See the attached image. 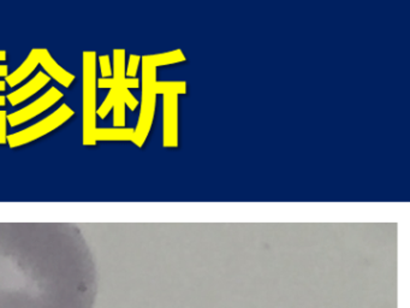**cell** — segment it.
Masks as SVG:
<instances>
[{"label":"cell","instance_id":"cell-1","mask_svg":"<svg viewBox=\"0 0 410 308\" xmlns=\"http://www.w3.org/2000/svg\"><path fill=\"white\" fill-rule=\"evenodd\" d=\"M96 288L81 265H0V308H94Z\"/></svg>","mask_w":410,"mask_h":308},{"label":"cell","instance_id":"cell-2","mask_svg":"<svg viewBox=\"0 0 410 308\" xmlns=\"http://www.w3.org/2000/svg\"><path fill=\"white\" fill-rule=\"evenodd\" d=\"M96 53L83 52V145L96 143Z\"/></svg>","mask_w":410,"mask_h":308},{"label":"cell","instance_id":"cell-3","mask_svg":"<svg viewBox=\"0 0 410 308\" xmlns=\"http://www.w3.org/2000/svg\"><path fill=\"white\" fill-rule=\"evenodd\" d=\"M156 66L153 63L150 56L142 57V100L141 112L137 122V126L134 132L133 142L139 147H142L150 128L155 111V83H156Z\"/></svg>","mask_w":410,"mask_h":308},{"label":"cell","instance_id":"cell-4","mask_svg":"<svg viewBox=\"0 0 410 308\" xmlns=\"http://www.w3.org/2000/svg\"><path fill=\"white\" fill-rule=\"evenodd\" d=\"M74 115V110L67 106L66 104H63L52 115L47 116L45 120L37 122L36 124L24 129V130L15 132L12 135H7V143H9L11 148H16L20 147V146L27 145L29 142H33L35 140L47 135L48 132L56 130L60 125H63Z\"/></svg>","mask_w":410,"mask_h":308},{"label":"cell","instance_id":"cell-5","mask_svg":"<svg viewBox=\"0 0 410 308\" xmlns=\"http://www.w3.org/2000/svg\"><path fill=\"white\" fill-rule=\"evenodd\" d=\"M61 98H63V93L56 87H52L48 89L44 95L40 96V98L35 100L34 102H31L30 105L23 107L22 110L16 111V112L7 115L6 120L11 126H17L20 125V124H23L26 123V122L33 120L34 117L39 116L40 113L45 112L46 110L52 107L53 105H55L56 102H58Z\"/></svg>","mask_w":410,"mask_h":308},{"label":"cell","instance_id":"cell-6","mask_svg":"<svg viewBox=\"0 0 410 308\" xmlns=\"http://www.w3.org/2000/svg\"><path fill=\"white\" fill-rule=\"evenodd\" d=\"M164 146H177V94H164Z\"/></svg>","mask_w":410,"mask_h":308},{"label":"cell","instance_id":"cell-7","mask_svg":"<svg viewBox=\"0 0 410 308\" xmlns=\"http://www.w3.org/2000/svg\"><path fill=\"white\" fill-rule=\"evenodd\" d=\"M40 64L44 67L45 71L47 72L48 76H51L57 82L60 83L63 87L69 88L71 83L74 82L75 76L63 69L58 63L55 61L51 53L46 48H41V55H40Z\"/></svg>","mask_w":410,"mask_h":308},{"label":"cell","instance_id":"cell-8","mask_svg":"<svg viewBox=\"0 0 410 308\" xmlns=\"http://www.w3.org/2000/svg\"><path fill=\"white\" fill-rule=\"evenodd\" d=\"M48 82H50V76L46 75L45 72H39V74L31 78L28 83H26L23 87L18 88L17 91L10 93L6 98L12 106H16V105L26 101L27 99H29L30 96H33L34 94H36L37 92L44 88Z\"/></svg>","mask_w":410,"mask_h":308},{"label":"cell","instance_id":"cell-9","mask_svg":"<svg viewBox=\"0 0 410 308\" xmlns=\"http://www.w3.org/2000/svg\"><path fill=\"white\" fill-rule=\"evenodd\" d=\"M40 55H41V48H34V50H31L29 56L27 57L26 61H24L12 74L7 75V85H9L10 87H16L18 83H21L22 81L26 80L40 64Z\"/></svg>","mask_w":410,"mask_h":308},{"label":"cell","instance_id":"cell-10","mask_svg":"<svg viewBox=\"0 0 410 308\" xmlns=\"http://www.w3.org/2000/svg\"><path fill=\"white\" fill-rule=\"evenodd\" d=\"M133 128H96L95 141H133Z\"/></svg>","mask_w":410,"mask_h":308},{"label":"cell","instance_id":"cell-11","mask_svg":"<svg viewBox=\"0 0 410 308\" xmlns=\"http://www.w3.org/2000/svg\"><path fill=\"white\" fill-rule=\"evenodd\" d=\"M113 125L116 128H123L125 125V104L118 93L113 105Z\"/></svg>","mask_w":410,"mask_h":308},{"label":"cell","instance_id":"cell-12","mask_svg":"<svg viewBox=\"0 0 410 308\" xmlns=\"http://www.w3.org/2000/svg\"><path fill=\"white\" fill-rule=\"evenodd\" d=\"M150 58H152L154 65L158 67L160 65H166V64H172V63H176V62L183 61L184 57H183L180 51H174V52L163 53V55L150 56Z\"/></svg>","mask_w":410,"mask_h":308},{"label":"cell","instance_id":"cell-13","mask_svg":"<svg viewBox=\"0 0 410 308\" xmlns=\"http://www.w3.org/2000/svg\"><path fill=\"white\" fill-rule=\"evenodd\" d=\"M116 99H117V92H116V89H111L109 93V95L106 96V99L104 100V102H102L101 106L99 107V110L96 111V116H99L100 118H106V116L109 115L110 111L113 109V105H115V101Z\"/></svg>","mask_w":410,"mask_h":308},{"label":"cell","instance_id":"cell-14","mask_svg":"<svg viewBox=\"0 0 410 308\" xmlns=\"http://www.w3.org/2000/svg\"><path fill=\"white\" fill-rule=\"evenodd\" d=\"M140 61H141V57L140 56L130 55V57H129L128 67H126L125 70V76H128L129 78H134L136 76L137 70H139Z\"/></svg>","mask_w":410,"mask_h":308},{"label":"cell","instance_id":"cell-15","mask_svg":"<svg viewBox=\"0 0 410 308\" xmlns=\"http://www.w3.org/2000/svg\"><path fill=\"white\" fill-rule=\"evenodd\" d=\"M99 64H100V70H101L102 78H111L112 70H111V64H110V57L106 55L100 56Z\"/></svg>","mask_w":410,"mask_h":308},{"label":"cell","instance_id":"cell-16","mask_svg":"<svg viewBox=\"0 0 410 308\" xmlns=\"http://www.w3.org/2000/svg\"><path fill=\"white\" fill-rule=\"evenodd\" d=\"M123 85L124 87L126 89H130V88H137L139 87V80H137L136 77L134 78H129V77H125L123 81Z\"/></svg>","mask_w":410,"mask_h":308},{"label":"cell","instance_id":"cell-17","mask_svg":"<svg viewBox=\"0 0 410 308\" xmlns=\"http://www.w3.org/2000/svg\"><path fill=\"white\" fill-rule=\"evenodd\" d=\"M98 87L99 88H110L113 87V80L111 78H99L98 81Z\"/></svg>","mask_w":410,"mask_h":308},{"label":"cell","instance_id":"cell-18","mask_svg":"<svg viewBox=\"0 0 410 308\" xmlns=\"http://www.w3.org/2000/svg\"><path fill=\"white\" fill-rule=\"evenodd\" d=\"M7 72H9V69H7L6 65H0V77H6Z\"/></svg>","mask_w":410,"mask_h":308},{"label":"cell","instance_id":"cell-19","mask_svg":"<svg viewBox=\"0 0 410 308\" xmlns=\"http://www.w3.org/2000/svg\"><path fill=\"white\" fill-rule=\"evenodd\" d=\"M0 61H6V52L5 51H0Z\"/></svg>","mask_w":410,"mask_h":308},{"label":"cell","instance_id":"cell-20","mask_svg":"<svg viewBox=\"0 0 410 308\" xmlns=\"http://www.w3.org/2000/svg\"><path fill=\"white\" fill-rule=\"evenodd\" d=\"M6 89V83L4 81H0V92H4Z\"/></svg>","mask_w":410,"mask_h":308},{"label":"cell","instance_id":"cell-21","mask_svg":"<svg viewBox=\"0 0 410 308\" xmlns=\"http://www.w3.org/2000/svg\"><path fill=\"white\" fill-rule=\"evenodd\" d=\"M5 104H6V99L5 96L0 95V106H5Z\"/></svg>","mask_w":410,"mask_h":308}]
</instances>
